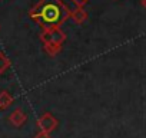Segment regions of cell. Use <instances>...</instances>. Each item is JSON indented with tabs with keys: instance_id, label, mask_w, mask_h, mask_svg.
Masks as SVG:
<instances>
[{
	"instance_id": "obj_1",
	"label": "cell",
	"mask_w": 146,
	"mask_h": 138,
	"mask_svg": "<svg viewBox=\"0 0 146 138\" xmlns=\"http://www.w3.org/2000/svg\"><path fill=\"white\" fill-rule=\"evenodd\" d=\"M29 16L36 20L43 30L60 27L70 17V7L63 0H39V3L30 9Z\"/></svg>"
},
{
	"instance_id": "obj_2",
	"label": "cell",
	"mask_w": 146,
	"mask_h": 138,
	"mask_svg": "<svg viewBox=\"0 0 146 138\" xmlns=\"http://www.w3.org/2000/svg\"><path fill=\"white\" fill-rule=\"evenodd\" d=\"M40 40L43 43H56L62 45L66 40V35L60 27H52V29H44L40 33Z\"/></svg>"
},
{
	"instance_id": "obj_3",
	"label": "cell",
	"mask_w": 146,
	"mask_h": 138,
	"mask_svg": "<svg viewBox=\"0 0 146 138\" xmlns=\"http://www.w3.org/2000/svg\"><path fill=\"white\" fill-rule=\"evenodd\" d=\"M36 124H37V127H39L40 131L50 134L52 131H54V129L57 128L59 121L54 118L53 114H50V112H44V114H42V115L37 118V122H36Z\"/></svg>"
},
{
	"instance_id": "obj_4",
	"label": "cell",
	"mask_w": 146,
	"mask_h": 138,
	"mask_svg": "<svg viewBox=\"0 0 146 138\" xmlns=\"http://www.w3.org/2000/svg\"><path fill=\"white\" fill-rule=\"evenodd\" d=\"M26 121H27V115H26V112H23L20 108L15 109V111L9 115V122H10L12 125L17 127V128L22 127Z\"/></svg>"
},
{
	"instance_id": "obj_5",
	"label": "cell",
	"mask_w": 146,
	"mask_h": 138,
	"mask_svg": "<svg viewBox=\"0 0 146 138\" xmlns=\"http://www.w3.org/2000/svg\"><path fill=\"white\" fill-rule=\"evenodd\" d=\"M70 17L75 20L78 25H80V23H83L88 19V13L83 10V7H75L70 12Z\"/></svg>"
},
{
	"instance_id": "obj_6",
	"label": "cell",
	"mask_w": 146,
	"mask_h": 138,
	"mask_svg": "<svg viewBox=\"0 0 146 138\" xmlns=\"http://www.w3.org/2000/svg\"><path fill=\"white\" fill-rule=\"evenodd\" d=\"M12 104H13V96L7 91H2V92H0V109H6Z\"/></svg>"
},
{
	"instance_id": "obj_7",
	"label": "cell",
	"mask_w": 146,
	"mask_h": 138,
	"mask_svg": "<svg viewBox=\"0 0 146 138\" xmlns=\"http://www.w3.org/2000/svg\"><path fill=\"white\" fill-rule=\"evenodd\" d=\"M43 48H44V50H46L47 55L54 56V55H57V53L60 52L62 45H56V43H43Z\"/></svg>"
},
{
	"instance_id": "obj_8",
	"label": "cell",
	"mask_w": 146,
	"mask_h": 138,
	"mask_svg": "<svg viewBox=\"0 0 146 138\" xmlns=\"http://www.w3.org/2000/svg\"><path fill=\"white\" fill-rule=\"evenodd\" d=\"M9 68H10V60H9V58H7L3 52H0V74L6 72Z\"/></svg>"
},
{
	"instance_id": "obj_9",
	"label": "cell",
	"mask_w": 146,
	"mask_h": 138,
	"mask_svg": "<svg viewBox=\"0 0 146 138\" xmlns=\"http://www.w3.org/2000/svg\"><path fill=\"white\" fill-rule=\"evenodd\" d=\"M70 2L73 3V7H83L89 0H70Z\"/></svg>"
},
{
	"instance_id": "obj_10",
	"label": "cell",
	"mask_w": 146,
	"mask_h": 138,
	"mask_svg": "<svg viewBox=\"0 0 146 138\" xmlns=\"http://www.w3.org/2000/svg\"><path fill=\"white\" fill-rule=\"evenodd\" d=\"M33 138H52L50 137V134H47V132H43V131H39Z\"/></svg>"
},
{
	"instance_id": "obj_11",
	"label": "cell",
	"mask_w": 146,
	"mask_h": 138,
	"mask_svg": "<svg viewBox=\"0 0 146 138\" xmlns=\"http://www.w3.org/2000/svg\"><path fill=\"white\" fill-rule=\"evenodd\" d=\"M142 6L146 9V0H142Z\"/></svg>"
}]
</instances>
